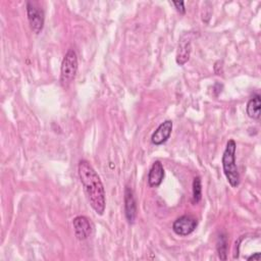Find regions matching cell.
<instances>
[{
	"label": "cell",
	"mask_w": 261,
	"mask_h": 261,
	"mask_svg": "<svg viewBox=\"0 0 261 261\" xmlns=\"http://www.w3.org/2000/svg\"><path fill=\"white\" fill-rule=\"evenodd\" d=\"M77 72V56L73 49H69L63 57L60 69V84L63 88L73 82Z\"/></svg>",
	"instance_id": "obj_3"
},
{
	"label": "cell",
	"mask_w": 261,
	"mask_h": 261,
	"mask_svg": "<svg viewBox=\"0 0 261 261\" xmlns=\"http://www.w3.org/2000/svg\"><path fill=\"white\" fill-rule=\"evenodd\" d=\"M236 142L232 139L228 140L221 159L223 172L227 181L232 188H237L240 184V174L236 164Z\"/></svg>",
	"instance_id": "obj_2"
},
{
	"label": "cell",
	"mask_w": 261,
	"mask_h": 261,
	"mask_svg": "<svg viewBox=\"0 0 261 261\" xmlns=\"http://www.w3.org/2000/svg\"><path fill=\"white\" fill-rule=\"evenodd\" d=\"M124 211L128 223H134L137 216V204L134 193L130 188L126 187L124 191Z\"/></svg>",
	"instance_id": "obj_9"
},
{
	"label": "cell",
	"mask_w": 261,
	"mask_h": 261,
	"mask_svg": "<svg viewBox=\"0 0 261 261\" xmlns=\"http://www.w3.org/2000/svg\"><path fill=\"white\" fill-rule=\"evenodd\" d=\"M171 130H172V121L171 120L163 121L153 133L151 137L152 143L154 145H161L165 143L169 139L171 135Z\"/></svg>",
	"instance_id": "obj_8"
},
{
	"label": "cell",
	"mask_w": 261,
	"mask_h": 261,
	"mask_svg": "<svg viewBox=\"0 0 261 261\" xmlns=\"http://www.w3.org/2000/svg\"><path fill=\"white\" fill-rule=\"evenodd\" d=\"M164 178V168L160 161H155L148 173V184L150 187H158Z\"/></svg>",
	"instance_id": "obj_10"
},
{
	"label": "cell",
	"mask_w": 261,
	"mask_h": 261,
	"mask_svg": "<svg viewBox=\"0 0 261 261\" xmlns=\"http://www.w3.org/2000/svg\"><path fill=\"white\" fill-rule=\"evenodd\" d=\"M72 224H73L75 237L79 240L81 241L86 240L90 236L92 226H91L90 220L86 216H82V215L76 216L75 218H73Z\"/></svg>",
	"instance_id": "obj_6"
},
{
	"label": "cell",
	"mask_w": 261,
	"mask_h": 261,
	"mask_svg": "<svg viewBox=\"0 0 261 261\" xmlns=\"http://www.w3.org/2000/svg\"><path fill=\"white\" fill-rule=\"evenodd\" d=\"M226 249H227L226 237L225 236H220L218 238V242H217V251H218L220 259H223V260L226 259V256H225Z\"/></svg>",
	"instance_id": "obj_13"
},
{
	"label": "cell",
	"mask_w": 261,
	"mask_h": 261,
	"mask_svg": "<svg viewBox=\"0 0 261 261\" xmlns=\"http://www.w3.org/2000/svg\"><path fill=\"white\" fill-rule=\"evenodd\" d=\"M173 5H174V7H175V9L179 12V13H181V14H184L185 12H186V8H185V2L184 1H173V2H171Z\"/></svg>",
	"instance_id": "obj_14"
},
{
	"label": "cell",
	"mask_w": 261,
	"mask_h": 261,
	"mask_svg": "<svg viewBox=\"0 0 261 261\" xmlns=\"http://www.w3.org/2000/svg\"><path fill=\"white\" fill-rule=\"evenodd\" d=\"M259 259H260V253H258V252H256V253L252 254L250 257H248V260H256V261H258Z\"/></svg>",
	"instance_id": "obj_15"
},
{
	"label": "cell",
	"mask_w": 261,
	"mask_h": 261,
	"mask_svg": "<svg viewBox=\"0 0 261 261\" xmlns=\"http://www.w3.org/2000/svg\"><path fill=\"white\" fill-rule=\"evenodd\" d=\"M77 172L91 207L97 214L103 215L106 207V197L100 176L87 160L79 162Z\"/></svg>",
	"instance_id": "obj_1"
},
{
	"label": "cell",
	"mask_w": 261,
	"mask_h": 261,
	"mask_svg": "<svg viewBox=\"0 0 261 261\" xmlns=\"http://www.w3.org/2000/svg\"><path fill=\"white\" fill-rule=\"evenodd\" d=\"M202 198V185L200 176H196L193 180V203L198 204Z\"/></svg>",
	"instance_id": "obj_12"
},
{
	"label": "cell",
	"mask_w": 261,
	"mask_h": 261,
	"mask_svg": "<svg viewBox=\"0 0 261 261\" xmlns=\"http://www.w3.org/2000/svg\"><path fill=\"white\" fill-rule=\"evenodd\" d=\"M260 106H261V101H260V95H255L253 96L248 104H247V114L249 117L253 119H259L260 117Z\"/></svg>",
	"instance_id": "obj_11"
},
{
	"label": "cell",
	"mask_w": 261,
	"mask_h": 261,
	"mask_svg": "<svg viewBox=\"0 0 261 261\" xmlns=\"http://www.w3.org/2000/svg\"><path fill=\"white\" fill-rule=\"evenodd\" d=\"M27 14L31 30L35 34H40L44 27V11L42 8L38 7L35 3L29 1L27 3Z\"/></svg>",
	"instance_id": "obj_4"
},
{
	"label": "cell",
	"mask_w": 261,
	"mask_h": 261,
	"mask_svg": "<svg viewBox=\"0 0 261 261\" xmlns=\"http://www.w3.org/2000/svg\"><path fill=\"white\" fill-rule=\"evenodd\" d=\"M191 54V38L190 34H185L180 37L179 42H178V47H177V52H176V62L179 65L185 64Z\"/></svg>",
	"instance_id": "obj_7"
},
{
	"label": "cell",
	"mask_w": 261,
	"mask_h": 261,
	"mask_svg": "<svg viewBox=\"0 0 261 261\" xmlns=\"http://www.w3.org/2000/svg\"><path fill=\"white\" fill-rule=\"evenodd\" d=\"M198 225V221L196 218L190 215H182L174 220L172 223V230L180 237L188 236L192 233Z\"/></svg>",
	"instance_id": "obj_5"
}]
</instances>
